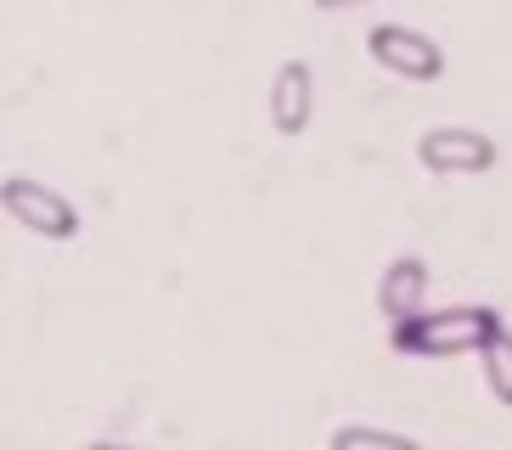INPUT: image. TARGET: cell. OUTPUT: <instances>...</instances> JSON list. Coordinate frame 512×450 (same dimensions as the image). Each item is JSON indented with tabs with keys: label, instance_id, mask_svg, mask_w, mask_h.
Listing matches in <instances>:
<instances>
[{
	"label": "cell",
	"instance_id": "5b68a950",
	"mask_svg": "<svg viewBox=\"0 0 512 450\" xmlns=\"http://www.w3.org/2000/svg\"><path fill=\"white\" fill-rule=\"evenodd\" d=\"M310 124H316V74L310 62H282L271 74V130L304 135Z\"/></svg>",
	"mask_w": 512,
	"mask_h": 450
},
{
	"label": "cell",
	"instance_id": "7a4b0ae2",
	"mask_svg": "<svg viewBox=\"0 0 512 450\" xmlns=\"http://www.w3.org/2000/svg\"><path fill=\"white\" fill-rule=\"evenodd\" d=\"M0 209L12 214V225H23V231H34V237H46V242L79 237V209L62 192H51L46 180L6 175L0 180Z\"/></svg>",
	"mask_w": 512,
	"mask_h": 450
},
{
	"label": "cell",
	"instance_id": "277c9868",
	"mask_svg": "<svg viewBox=\"0 0 512 450\" xmlns=\"http://www.w3.org/2000/svg\"><path fill=\"white\" fill-rule=\"evenodd\" d=\"M417 158L428 175L451 180V175H484L496 169V141L473 124H434V130L417 141Z\"/></svg>",
	"mask_w": 512,
	"mask_h": 450
},
{
	"label": "cell",
	"instance_id": "ba28073f",
	"mask_svg": "<svg viewBox=\"0 0 512 450\" xmlns=\"http://www.w3.org/2000/svg\"><path fill=\"white\" fill-rule=\"evenodd\" d=\"M479 360H484V383H490L496 405H512V332L501 327L496 338L479 349Z\"/></svg>",
	"mask_w": 512,
	"mask_h": 450
},
{
	"label": "cell",
	"instance_id": "30bf717a",
	"mask_svg": "<svg viewBox=\"0 0 512 450\" xmlns=\"http://www.w3.org/2000/svg\"><path fill=\"white\" fill-rule=\"evenodd\" d=\"M85 450H136V445H85Z\"/></svg>",
	"mask_w": 512,
	"mask_h": 450
},
{
	"label": "cell",
	"instance_id": "8992f818",
	"mask_svg": "<svg viewBox=\"0 0 512 450\" xmlns=\"http://www.w3.org/2000/svg\"><path fill=\"white\" fill-rule=\"evenodd\" d=\"M422 299H428V265H422L417 254H400L383 270V282H377V310L389 315V327H394V321L417 315Z\"/></svg>",
	"mask_w": 512,
	"mask_h": 450
},
{
	"label": "cell",
	"instance_id": "3957f363",
	"mask_svg": "<svg viewBox=\"0 0 512 450\" xmlns=\"http://www.w3.org/2000/svg\"><path fill=\"white\" fill-rule=\"evenodd\" d=\"M366 57L394 79H411V85H434L445 74V51L422 29H406V23H377L366 34Z\"/></svg>",
	"mask_w": 512,
	"mask_h": 450
},
{
	"label": "cell",
	"instance_id": "6da1fadb",
	"mask_svg": "<svg viewBox=\"0 0 512 450\" xmlns=\"http://www.w3.org/2000/svg\"><path fill=\"white\" fill-rule=\"evenodd\" d=\"M501 332V315L490 304H451V310H417L389 327V344L417 360H445V355H479Z\"/></svg>",
	"mask_w": 512,
	"mask_h": 450
},
{
	"label": "cell",
	"instance_id": "52a82bcc",
	"mask_svg": "<svg viewBox=\"0 0 512 450\" xmlns=\"http://www.w3.org/2000/svg\"><path fill=\"white\" fill-rule=\"evenodd\" d=\"M327 450H422L417 439L389 434V428H372V422H344L327 434Z\"/></svg>",
	"mask_w": 512,
	"mask_h": 450
},
{
	"label": "cell",
	"instance_id": "9c48e42d",
	"mask_svg": "<svg viewBox=\"0 0 512 450\" xmlns=\"http://www.w3.org/2000/svg\"><path fill=\"white\" fill-rule=\"evenodd\" d=\"M316 12H349V6H372V0H310Z\"/></svg>",
	"mask_w": 512,
	"mask_h": 450
}]
</instances>
